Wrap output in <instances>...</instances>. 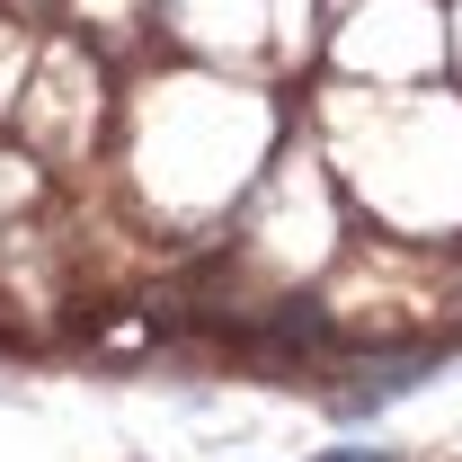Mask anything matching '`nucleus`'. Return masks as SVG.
Listing matches in <instances>:
<instances>
[{
    "instance_id": "obj_2",
    "label": "nucleus",
    "mask_w": 462,
    "mask_h": 462,
    "mask_svg": "<svg viewBox=\"0 0 462 462\" xmlns=\"http://www.w3.org/2000/svg\"><path fill=\"white\" fill-rule=\"evenodd\" d=\"M329 462H401V454H383V445H374V454H329Z\"/></svg>"
},
{
    "instance_id": "obj_1",
    "label": "nucleus",
    "mask_w": 462,
    "mask_h": 462,
    "mask_svg": "<svg viewBox=\"0 0 462 462\" xmlns=\"http://www.w3.org/2000/svg\"><path fill=\"white\" fill-rule=\"evenodd\" d=\"M418 374H436V346H418V356H383V365H365V383L346 392V418H374V409H392L401 392H418Z\"/></svg>"
}]
</instances>
